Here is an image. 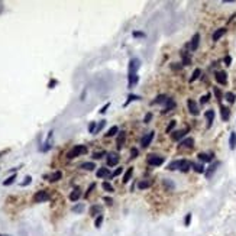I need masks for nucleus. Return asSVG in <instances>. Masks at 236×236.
Listing matches in <instances>:
<instances>
[{
	"instance_id": "f257e3e1",
	"label": "nucleus",
	"mask_w": 236,
	"mask_h": 236,
	"mask_svg": "<svg viewBox=\"0 0 236 236\" xmlns=\"http://www.w3.org/2000/svg\"><path fill=\"white\" fill-rule=\"evenodd\" d=\"M139 65L140 64H139V60L138 58H132L129 61V76H128V86H129V88H132L138 83V80H139V77L136 74Z\"/></svg>"
},
{
	"instance_id": "f03ea898",
	"label": "nucleus",
	"mask_w": 236,
	"mask_h": 236,
	"mask_svg": "<svg viewBox=\"0 0 236 236\" xmlns=\"http://www.w3.org/2000/svg\"><path fill=\"white\" fill-rule=\"evenodd\" d=\"M86 152H87V146H86V145H76L73 149L68 151L67 158H68V159H74V158H77V156H80V155H83V154H86Z\"/></svg>"
},
{
	"instance_id": "7ed1b4c3",
	"label": "nucleus",
	"mask_w": 236,
	"mask_h": 236,
	"mask_svg": "<svg viewBox=\"0 0 236 236\" xmlns=\"http://www.w3.org/2000/svg\"><path fill=\"white\" fill-rule=\"evenodd\" d=\"M146 164L151 165V167H158V165L164 164V156L151 154V155H148V158H146Z\"/></svg>"
},
{
	"instance_id": "20e7f679",
	"label": "nucleus",
	"mask_w": 236,
	"mask_h": 236,
	"mask_svg": "<svg viewBox=\"0 0 236 236\" xmlns=\"http://www.w3.org/2000/svg\"><path fill=\"white\" fill-rule=\"evenodd\" d=\"M49 200V194L46 190H41L33 196V201L35 203H43V201H48Z\"/></svg>"
},
{
	"instance_id": "39448f33",
	"label": "nucleus",
	"mask_w": 236,
	"mask_h": 236,
	"mask_svg": "<svg viewBox=\"0 0 236 236\" xmlns=\"http://www.w3.org/2000/svg\"><path fill=\"white\" fill-rule=\"evenodd\" d=\"M154 136H155V132H148L146 135L142 136V139H140V145H142V148H148L151 145Z\"/></svg>"
},
{
	"instance_id": "423d86ee",
	"label": "nucleus",
	"mask_w": 236,
	"mask_h": 236,
	"mask_svg": "<svg viewBox=\"0 0 236 236\" xmlns=\"http://www.w3.org/2000/svg\"><path fill=\"white\" fill-rule=\"evenodd\" d=\"M120 161V156L117 155L116 152H110L107 154V165L109 167H114V165H117Z\"/></svg>"
},
{
	"instance_id": "0eeeda50",
	"label": "nucleus",
	"mask_w": 236,
	"mask_h": 236,
	"mask_svg": "<svg viewBox=\"0 0 236 236\" xmlns=\"http://www.w3.org/2000/svg\"><path fill=\"white\" fill-rule=\"evenodd\" d=\"M215 78H216V81H217L219 84H222V86H226V84H227V74H226V71H216Z\"/></svg>"
},
{
	"instance_id": "6e6552de",
	"label": "nucleus",
	"mask_w": 236,
	"mask_h": 236,
	"mask_svg": "<svg viewBox=\"0 0 236 236\" xmlns=\"http://www.w3.org/2000/svg\"><path fill=\"white\" fill-rule=\"evenodd\" d=\"M187 106H188V110H190V113H191L193 116H197V114L200 113V110H199V106H197V103H196L193 99H188V102H187Z\"/></svg>"
},
{
	"instance_id": "1a4fd4ad",
	"label": "nucleus",
	"mask_w": 236,
	"mask_h": 236,
	"mask_svg": "<svg viewBox=\"0 0 236 236\" xmlns=\"http://www.w3.org/2000/svg\"><path fill=\"white\" fill-rule=\"evenodd\" d=\"M125 139H126V132L125 130H122V132H119L117 133V139H116V146H117V149H122L123 148V144H125Z\"/></svg>"
},
{
	"instance_id": "9d476101",
	"label": "nucleus",
	"mask_w": 236,
	"mask_h": 236,
	"mask_svg": "<svg viewBox=\"0 0 236 236\" xmlns=\"http://www.w3.org/2000/svg\"><path fill=\"white\" fill-rule=\"evenodd\" d=\"M199 43H200V33H194V36L191 38V42H190V49L191 51H196L199 48Z\"/></svg>"
},
{
	"instance_id": "9b49d317",
	"label": "nucleus",
	"mask_w": 236,
	"mask_h": 236,
	"mask_svg": "<svg viewBox=\"0 0 236 236\" xmlns=\"http://www.w3.org/2000/svg\"><path fill=\"white\" fill-rule=\"evenodd\" d=\"M188 132V129H183V130H175V132H172L171 133V138H172V140H181L184 136H185V133Z\"/></svg>"
},
{
	"instance_id": "f8f14e48",
	"label": "nucleus",
	"mask_w": 236,
	"mask_h": 236,
	"mask_svg": "<svg viewBox=\"0 0 236 236\" xmlns=\"http://www.w3.org/2000/svg\"><path fill=\"white\" fill-rule=\"evenodd\" d=\"M219 165H220V162H213V164H211L210 167L206 170V172H204V174H206V177H207V178H210L211 175L215 174V171L217 170V167H219Z\"/></svg>"
},
{
	"instance_id": "ddd939ff",
	"label": "nucleus",
	"mask_w": 236,
	"mask_h": 236,
	"mask_svg": "<svg viewBox=\"0 0 236 236\" xmlns=\"http://www.w3.org/2000/svg\"><path fill=\"white\" fill-rule=\"evenodd\" d=\"M206 119H207V128H211V125H213V120H215V110H207L204 113Z\"/></svg>"
},
{
	"instance_id": "4468645a",
	"label": "nucleus",
	"mask_w": 236,
	"mask_h": 236,
	"mask_svg": "<svg viewBox=\"0 0 236 236\" xmlns=\"http://www.w3.org/2000/svg\"><path fill=\"white\" fill-rule=\"evenodd\" d=\"M194 145V139L193 138H185L183 140H180V146L181 148H191Z\"/></svg>"
},
{
	"instance_id": "2eb2a0df",
	"label": "nucleus",
	"mask_w": 236,
	"mask_h": 236,
	"mask_svg": "<svg viewBox=\"0 0 236 236\" xmlns=\"http://www.w3.org/2000/svg\"><path fill=\"white\" fill-rule=\"evenodd\" d=\"M220 114H222V120H225V122L229 120L230 112H229V109H227L226 106H223V104H220Z\"/></svg>"
},
{
	"instance_id": "dca6fc26",
	"label": "nucleus",
	"mask_w": 236,
	"mask_h": 236,
	"mask_svg": "<svg viewBox=\"0 0 236 236\" xmlns=\"http://www.w3.org/2000/svg\"><path fill=\"white\" fill-rule=\"evenodd\" d=\"M96 175H97L99 178H109V177H110L112 174H110L109 168H100V170H97Z\"/></svg>"
},
{
	"instance_id": "f3484780",
	"label": "nucleus",
	"mask_w": 236,
	"mask_h": 236,
	"mask_svg": "<svg viewBox=\"0 0 236 236\" xmlns=\"http://www.w3.org/2000/svg\"><path fill=\"white\" fill-rule=\"evenodd\" d=\"M191 168V162L187 161V159H181V165H180V171L183 172H187L188 170Z\"/></svg>"
},
{
	"instance_id": "a211bd4d",
	"label": "nucleus",
	"mask_w": 236,
	"mask_h": 236,
	"mask_svg": "<svg viewBox=\"0 0 236 236\" xmlns=\"http://www.w3.org/2000/svg\"><path fill=\"white\" fill-rule=\"evenodd\" d=\"M181 58H183V65H190L191 64V58H190V54L187 51H181Z\"/></svg>"
},
{
	"instance_id": "6ab92c4d",
	"label": "nucleus",
	"mask_w": 236,
	"mask_h": 236,
	"mask_svg": "<svg viewBox=\"0 0 236 236\" xmlns=\"http://www.w3.org/2000/svg\"><path fill=\"white\" fill-rule=\"evenodd\" d=\"M80 197H81V191H80V188L77 187V188H74V190L71 191V194H70V200H71V201H77Z\"/></svg>"
},
{
	"instance_id": "aec40b11",
	"label": "nucleus",
	"mask_w": 236,
	"mask_h": 236,
	"mask_svg": "<svg viewBox=\"0 0 236 236\" xmlns=\"http://www.w3.org/2000/svg\"><path fill=\"white\" fill-rule=\"evenodd\" d=\"M168 100V97L165 94H159V96L155 97V100L152 102V104H165V102Z\"/></svg>"
},
{
	"instance_id": "412c9836",
	"label": "nucleus",
	"mask_w": 236,
	"mask_h": 236,
	"mask_svg": "<svg viewBox=\"0 0 236 236\" xmlns=\"http://www.w3.org/2000/svg\"><path fill=\"white\" fill-rule=\"evenodd\" d=\"M225 33H226V28H220V29H217V31L213 33V41H215V42H217V41H219V39L225 35Z\"/></svg>"
},
{
	"instance_id": "4be33fe9",
	"label": "nucleus",
	"mask_w": 236,
	"mask_h": 236,
	"mask_svg": "<svg viewBox=\"0 0 236 236\" xmlns=\"http://www.w3.org/2000/svg\"><path fill=\"white\" fill-rule=\"evenodd\" d=\"M197 156H199V159L203 161V162H210L211 159H213V154H204V152H201V154H199Z\"/></svg>"
},
{
	"instance_id": "5701e85b",
	"label": "nucleus",
	"mask_w": 236,
	"mask_h": 236,
	"mask_svg": "<svg viewBox=\"0 0 236 236\" xmlns=\"http://www.w3.org/2000/svg\"><path fill=\"white\" fill-rule=\"evenodd\" d=\"M174 107H175V102H174V99H168L167 102H165V109H164V113H167V112L172 110Z\"/></svg>"
},
{
	"instance_id": "b1692460",
	"label": "nucleus",
	"mask_w": 236,
	"mask_h": 236,
	"mask_svg": "<svg viewBox=\"0 0 236 236\" xmlns=\"http://www.w3.org/2000/svg\"><path fill=\"white\" fill-rule=\"evenodd\" d=\"M180 165H181V159L172 161V162H170V164H168L167 170H170V171H174V170H180Z\"/></svg>"
},
{
	"instance_id": "393cba45",
	"label": "nucleus",
	"mask_w": 236,
	"mask_h": 236,
	"mask_svg": "<svg viewBox=\"0 0 236 236\" xmlns=\"http://www.w3.org/2000/svg\"><path fill=\"white\" fill-rule=\"evenodd\" d=\"M132 174H133V168H132V167H129V168L126 170V172L123 174V180H122V183H123V184H126V183H129V180H130V177H132Z\"/></svg>"
},
{
	"instance_id": "a878e982",
	"label": "nucleus",
	"mask_w": 236,
	"mask_h": 236,
	"mask_svg": "<svg viewBox=\"0 0 236 236\" xmlns=\"http://www.w3.org/2000/svg\"><path fill=\"white\" fill-rule=\"evenodd\" d=\"M229 146H230V149L236 148V132H232L229 136Z\"/></svg>"
},
{
	"instance_id": "bb28decb",
	"label": "nucleus",
	"mask_w": 236,
	"mask_h": 236,
	"mask_svg": "<svg viewBox=\"0 0 236 236\" xmlns=\"http://www.w3.org/2000/svg\"><path fill=\"white\" fill-rule=\"evenodd\" d=\"M61 178H62V172H61V171H55L54 174L49 175V181H51V183H55V181H58V180H61Z\"/></svg>"
},
{
	"instance_id": "cd10ccee",
	"label": "nucleus",
	"mask_w": 236,
	"mask_h": 236,
	"mask_svg": "<svg viewBox=\"0 0 236 236\" xmlns=\"http://www.w3.org/2000/svg\"><path fill=\"white\" fill-rule=\"evenodd\" d=\"M191 168H194V171H196V172H199V174L206 172V170H204V167H203L201 164H193V162H191Z\"/></svg>"
},
{
	"instance_id": "c85d7f7f",
	"label": "nucleus",
	"mask_w": 236,
	"mask_h": 236,
	"mask_svg": "<svg viewBox=\"0 0 236 236\" xmlns=\"http://www.w3.org/2000/svg\"><path fill=\"white\" fill-rule=\"evenodd\" d=\"M81 168L87 170V171H93L96 168V165H94V162H84V164H81Z\"/></svg>"
},
{
	"instance_id": "c756f323",
	"label": "nucleus",
	"mask_w": 236,
	"mask_h": 236,
	"mask_svg": "<svg viewBox=\"0 0 236 236\" xmlns=\"http://www.w3.org/2000/svg\"><path fill=\"white\" fill-rule=\"evenodd\" d=\"M164 187L167 188L168 191H172L174 188H175V184L172 181H170V180H164Z\"/></svg>"
},
{
	"instance_id": "7c9ffc66",
	"label": "nucleus",
	"mask_w": 236,
	"mask_h": 236,
	"mask_svg": "<svg viewBox=\"0 0 236 236\" xmlns=\"http://www.w3.org/2000/svg\"><path fill=\"white\" fill-rule=\"evenodd\" d=\"M102 187H103V190H104V191H107V193H113V191H114L113 185H112L110 183H107V181H104V183L102 184Z\"/></svg>"
},
{
	"instance_id": "2f4dec72",
	"label": "nucleus",
	"mask_w": 236,
	"mask_h": 236,
	"mask_svg": "<svg viewBox=\"0 0 236 236\" xmlns=\"http://www.w3.org/2000/svg\"><path fill=\"white\" fill-rule=\"evenodd\" d=\"M100 213H102V207L100 206H93L90 209V215L91 216H96V215H100Z\"/></svg>"
},
{
	"instance_id": "473e14b6",
	"label": "nucleus",
	"mask_w": 236,
	"mask_h": 236,
	"mask_svg": "<svg viewBox=\"0 0 236 236\" xmlns=\"http://www.w3.org/2000/svg\"><path fill=\"white\" fill-rule=\"evenodd\" d=\"M200 74H201V70L200 68H196L194 71H193V76L190 77V83H193V81H196L199 77H200Z\"/></svg>"
},
{
	"instance_id": "72a5a7b5",
	"label": "nucleus",
	"mask_w": 236,
	"mask_h": 236,
	"mask_svg": "<svg viewBox=\"0 0 236 236\" xmlns=\"http://www.w3.org/2000/svg\"><path fill=\"white\" fill-rule=\"evenodd\" d=\"M117 132H119V128L117 126H112L109 130H107V133H106V138H110V136H114Z\"/></svg>"
},
{
	"instance_id": "f704fd0d",
	"label": "nucleus",
	"mask_w": 236,
	"mask_h": 236,
	"mask_svg": "<svg viewBox=\"0 0 236 236\" xmlns=\"http://www.w3.org/2000/svg\"><path fill=\"white\" fill-rule=\"evenodd\" d=\"M225 97H226V100L229 102V103H235V100H236V96H235V94L233 93H230V91H227L226 94H225Z\"/></svg>"
},
{
	"instance_id": "c9c22d12",
	"label": "nucleus",
	"mask_w": 236,
	"mask_h": 236,
	"mask_svg": "<svg viewBox=\"0 0 236 236\" xmlns=\"http://www.w3.org/2000/svg\"><path fill=\"white\" fill-rule=\"evenodd\" d=\"M149 185H151L149 181H139L138 183V188H139V190H145V188H148Z\"/></svg>"
},
{
	"instance_id": "e433bc0d",
	"label": "nucleus",
	"mask_w": 236,
	"mask_h": 236,
	"mask_svg": "<svg viewBox=\"0 0 236 236\" xmlns=\"http://www.w3.org/2000/svg\"><path fill=\"white\" fill-rule=\"evenodd\" d=\"M15 180H16V174H13V175H10L7 180H5V181H3V185H10V184L15 183Z\"/></svg>"
},
{
	"instance_id": "4c0bfd02",
	"label": "nucleus",
	"mask_w": 236,
	"mask_h": 236,
	"mask_svg": "<svg viewBox=\"0 0 236 236\" xmlns=\"http://www.w3.org/2000/svg\"><path fill=\"white\" fill-rule=\"evenodd\" d=\"M140 97L139 96H136V94H129V96H128V102L125 103V106H128L130 102H133V100H139Z\"/></svg>"
},
{
	"instance_id": "58836bf2",
	"label": "nucleus",
	"mask_w": 236,
	"mask_h": 236,
	"mask_svg": "<svg viewBox=\"0 0 236 236\" xmlns=\"http://www.w3.org/2000/svg\"><path fill=\"white\" fill-rule=\"evenodd\" d=\"M175 125H177V122H175V120H171V122H170V125L167 126V129H165V132H167V133H171V132H172V129L175 128Z\"/></svg>"
},
{
	"instance_id": "ea45409f",
	"label": "nucleus",
	"mask_w": 236,
	"mask_h": 236,
	"mask_svg": "<svg viewBox=\"0 0 236 236\" xmlns=\"http://www.w3.org/2000/svg\"><path fill=\"white\" fill-rule=\"evenodd\" d=\"M102 223H103V215H99L97 219H96V222H94V226H96V227H100Z\"/></svg>"
},
{
	"instance_id": "a19ab883",
	"label": "nucleus",
	"mask_w": 236,
	"mask_h": 236,
	"mask_svg": "<svg viewBox=\"0 0 236 236\" xmlns=\"http://www.w3.org/2000/svg\"><path fill=\"white\" fill-rule=\"evenodd\" d=\"M96 128H97V123H96V122H91V123L88 125V132H90V133H94V132H96Z\"/></svg>"
},
{
	"instance_id": "79ce46f5",
	"label": "nucleus",
	"mask_w": 236,
	"mask_h": 236,
	"mask_svg": "<svg viewBox=\"0 0 236 236\" xmlns=\"http://www.w3.org/2000/svg\"><path fill=\"white\" fill-rule=\"evenodd\" d=\"M83 210H84V206L83 204H77V206L73 207V211H76V213H81Z\"/></svg>"
},
{
	"instance_id": "37998d69",
	"label": "nucleus",
	"mask_w": 236,
	"mask_h": 236,
	"mask_svg": "<svg viewBox=\"0 0 236 236\" xmlns=\"http://www.w3.org/2000/svg\"><path fill=\"white\" fill-rule=\"evenodd\" d=\"M104 125H106V120H100V123L97 125V128H96V132H94V133H99L103 128H104Z\"/></svg>"
},
{
	"instance_id": "c03bdc74",
	"label": "nucleus",
	"mask_w": 236,
	"mask_h": 236,
	"mask_svg": "<svg viewBox=\"0 0 236 236\" xmlns=\"http://www.w3.org/2000/svg\"><path fill=\"white\" fill-rule=\"evenodd\" d=\"M209 100H210V94L207 93V94H204V96H203V97L200 99V103H201V104H206V103H207Z\"/></svg>"
},
{
	"instance_id": "a18cd8bd",
	"label": "nucleus",
	"mask_w": 236,
	"mask_h": 236,
	"mask_svg": "<svg viewBox=\"0 0 236 236\" xmlns=\"http://www.w3.org/2000/svg\"><path fill=\"white\" fill-rule=\"evenodd\" d=\"M31 181H32V177L26 175V177H25V181H22V183H20V185H22V187H25V185L31 184Z\"/></svg>"
},
{
	"instance_id": "49530a36",
	"label": "nucleus",
	"mask_w": 236,
	"mask_h": 236,
	"mask_svg": "<svg viewBox=\"0 0 236 236\" xmlns=\"http://www.w3.org/2000/svg\"><path fill=\"white\" fill-rule=\"evenodd\" d=\"M104 154H106L104 151H100V152H94V154H93V158H94V159H100V158H102Z\"/></svg>"
},
{
	"instance_id": "de8ad7c7",
	"label": "nucleus",
	"mask_w": 236,
	"mask_h": 236,
	"mask_svg": "<svg viewBox=\"0 0 236 236\" xmlns=\"http://www.w3.org/2000/svg\"><path fill=\"white\" fill-rule=\"evenodd\" d=\"M133 36H135V38H145L146 35H145L144 32H140V31H135V32H133Z\"/></svg>"
},
{
	"instance_id": "09e8293b",
	"label": "nucleus",
	"mask_w": 236,
	"mask_h": 236,
	"mask_svg": "<svg viewBox=\"0 0 236 236\" xmlns=\"http://www.w3.org/2000/svg\"><path fill=\"white\" fill-rule=\"evenodd\" d=\"M215 94H216V97H217V100H219V103H220V100H222V91H220L217 87H215Z\"/></svg>"
},
{
	"instance_id": "8fccbe9b",
	"label": "nucleus",
	"mask_w": 236,
	"mask_h": 236,
	"mask_svg": "<svg viewBox=\"0 0 236 236\" xmlns=\"http://www.w3.org/2000/svg\"><path fill=\"white\" fill-rule=\"evenodd\" d=\"M94 187H96V184H94V183H93V184H91V185L88 187V190L86 191V194H84V197H88V196L91 194V191H93V188H94Z\"/></svg>"
},
{
	"instance_id": "3c124183",
	"label": "nucleus",
	"mask_w": 236,
	"mask_h": 236,
	"mask_svg": "<svg viewBox=\"0 0 236 236\" xmlns=\"http://www.w3.org/2000/svg\"><path fill=\"white\" fill-rule=\"evenodd\" d=\"M181 64H177V62H174V64H171V68L174 70V71H178V70H181Z\"/></svg>"
},
{
	"instance_id": "603ef678",
	"label": "nucleus",
	"mask_w": 236,
	"mask_h": 236,
	"mask_svg": "<svg viewBox=\"0 0 236 236\" xmlns=\"http://www.w3.org/2000/svg\"><path fill=\"white\" fill-rule=\"evenodd\" d=\"M136 156H138V149L132 148V149H130V159H133V158H136Z\"/></svg>"
},
{
	"instance_id": "864d4df0",
	"label": "nucleus",
	"mask_w": 236,
	"mask_h": 236,
	"mask_svg": "<svg viewBox=\"0 0 236 236\" xmlns=\"http://www.w3.org/2000/svg\"><path fill=\"white\" fill-rule=\"evenodd\" d=\"M151 119H152V113H148V114L144 117V122H145V123H149V122H151Z\"/></svg>"
},
{
	"instance_id": "5fc2aeb1",
	"label": "nucleus",
	"mask_w": 236,
	"mask_h": 236,
	"mask_svg": "<svg viewBox=\"0 0 236 236\" xmlns=\"http://www.w3.org/2000/svg\"><path fill=\"white\" fill-rule=\"evenodd\" d=\"M122 171H123V168H117V170H116V171H114V172L110 175V177H112V178H113V177H117L119 174H122Z\"/></svg>"
},
{
	"instance_id": "6e6d98bb",
	"label": "nucleus",
	"mask_w": 236,
	"mask_h": 236,
	"mask_svg": "<svg viewBox=\"0 0 236 236\" xmlns=\"http://www.w3.org/2000/svg\"><path fill=\"white\" fill-rule=\"evenodd\" d=\"M225 64H226L227 67L232 64V57H230V55H226V57H225Z\"/></svg>"
},
{
	"instance_id": "4d7b16f0",
	"label": "nucleus",
	"mask_w": 236,
	"mask_h": 236,
	"mask_svg": "<svg viewBox=\"0 0 236 236\" xmlns=\"http://www.w3.org/2000/svg\"><path fill=\"white\" fill-rule=\"evenodd\" d=\"M190 220H191V213H188V215L185 216V220H184L185 226H188V225H190Z\"/></svg>"
},
{
	"instance_id": "13d9d810",
	"label": "nucleus",
	"mask_w": 236,
	"mask_h": 236,
	"mask_svg": "<svg viewBox=\"0 0 236 236\" xmlns=\"http://www.w3.org/2000/svg\"><path fill=\"white\" fill-rule=\"evenodd\" d=\"M109 106H110V103H106V104L100 109V113H106V112H107V109H109Z\"/></svg>"
},
{
	"instance_id": "bf43d9fd",
	"label": "nucleus",
	"mask_w": 236,
	"mask_h": 236,
	"mask_svg": "<svg viewBox=\"0 0 236 236\" xmlns=\"http://www.w3.org/2000/svg\"><path fill=\"white\" fill-rule=\"evenodd\" d=\"M104 201H106L107 206H112V204H113V200H112L110 197H104Z\"/></svg>"
},
{
	"instance_id": "052dcab7",
	"label": "nucleus",
	"mask_w": 236,
	"mask_h": 236,
	"mask_svg": "<svg viewBox=\"0 0 236 236\" xmlns=\"http://www.w3.org/2000/svg\"><path fill=\"white\" fill-rule=\"evenodd\" d=\"M54 86H57V80H51V81H49V84H48V87H49V88H54Z\"/></svg>"
},
{
	"instance_id": "680f3d73",
	"label": "nucleus",
	"mask_w": 236,
	"mask_h": 236,
	"mask_svg": "<svg viewBox=\"0 0 236 236\" xmlns=\"http://www.w3.org/2000/svg\"><path fill=\"white\" fill-rule=\"evenodd\" d=\"M0 236H5V235H0Z\"/></svg>"
}]
</instances>
